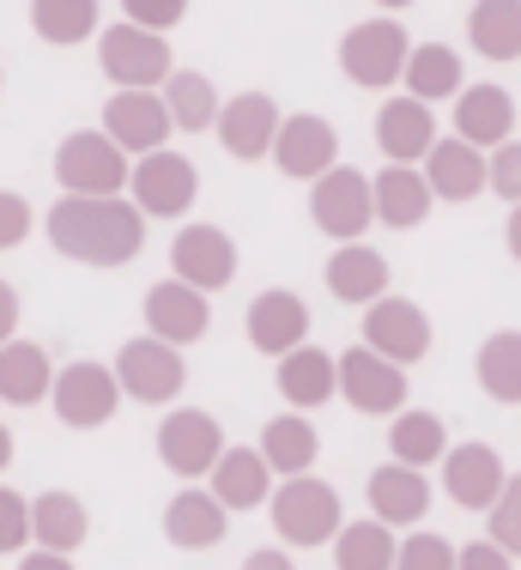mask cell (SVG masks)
Wrapping results in <instances>:
<instances>
[{"label": "cell", "instance_id": "6da1fadb", "mask_svg": "<svg viewBox=\"0 0 521 570\" xmlns=\"http://www.w3.org/2000/svg\"><path fill=\"white\" fill-rule=\"evenodd\" d=\"M49 243L55 255L79 267H128L146 249V213L121 195H61L49 207Z\"/></svg>", "mask_w": 521, "mask_h": 570}, {"label": "cell", "instance_id": "7a4b0ae2", "mask_svg": "<svg viewBox=\"0 0 521 570\" xmlns=\"http://www.w3.org/2000/svg\"><path fill=\"white\" fill-rule=\"evenodd\" d=\"M273 528H279L285 547L309 552V547H334V534L346 528V504L322 473H297V480L273 485Z\"/></svg>", "mask_w": 521, "mask_h": 570}, {"label": "cell", "instance_id": "3957f363", "mask_svg": "<svg viewBox=\"0 0 521 570\" xmlns=\"http://www.w3.org/2000/svg\"><path fill=\"white\" fill-rule=\"evenodd\" d=\"M406 56H413V37H406V24L394 19V12H382V19H364L352 24L346 37H340V67H346L352 86L364 91H389L406 79Z\"/></svg>", "mask_w": 521, "mask_h": 570}, {"label": "cell", "instance_id": "277c9868", "mask_svg": "<svg viewBox=\"0 0 521 570\" xmlns=\"http://www.w3.org/2000/svg\"><path fill=\"white\" fill-rule=\"evenodd\" d=\"M134 176V158L104 128H79L55 146V183L67 195H121Z\"/></svg>", "mask_w": 521, "mask_h": 570}, {"label": "cell", "instance_id": "5b68a950", "mask_svg": "<svg viewBox=\"0 0 521 570\" xmlns=\"http://www.w3.org/2000/svg\"><path fill=\"white\" fill-rule=\"evenodd\" d=\"M98 67L104 79H116V91H164V79L176 73L170 43L158 31H140V24H104V43H98Z\"/></svg>", "mask_w": 521, "mask_h": 570}, {"label": "cell", "instance_id": "8992f818", "mask_svg": "<svg viewBox=\"0 0 521 570\" xmlns=\"http://www.w3.org/2000/svg\"><path fill=\"white\" fill-rule=\"evenodd\" d=\"M309 219L334 243H364V230L376 225V188H370V176L352 170V165H334L327 176H315L309 183Z\"/></svg>", "mask_w": 521, "mask_h": 570}, {"label": "cell", "instance_id": "52a82bcc", "mask_svg": "<svg viewBox=\"0 0 521 570\" xmlns=\"http://www.w3.org/2000/svg\"><path fill=\"white\" fill-rule=\"evenodd\" d=\"M109 371H116V383H121V401H140V406H170L188 383L183 352L153 341V334H140V341L121 346Z\"/></svg>", "mask_w": 521, "mask_h": 570}, {"label": "cell", "instance_id": "ba28073f", "mask_svg": "<svg viewBox=\"0 0 521 570\" xmlns=\"http://www.w3.org/2000/svg\"><path fill=\"white\" fill-rule=\"evenodd\" d=\"M200 195V170L188 165L183 153H146L134 158V176H128V200L146 213V219H188V207H195Z\"/></svg>", "mask_w": 521, "mask_h": 570}, {"label": "cell", "instance_id": "9c48e42d", "mask_svg": "<svg viewBox=\"0 0 521 570\" xmlns=\"http://www.w3.org/2000/svg\"><path fill=\"white\" fill-rule=\"evenodd\" d=\"M225 450L230 443H225V431H218V419L207 413V406H176V413L158 425V461L188 485H195L200 473H213Z\"/></svg>", "mask_w": 521, "mask_h": 570}, {"label": "cell", "instance_id": "30bf717a", "mask_svg": "<svg viewBox=\"0 0 521 570\" xmlns=\"http://www.w3.org/2000/svg\"><path fill=\"white\" fill-rule=\"evenodd\" d=\"M121 406V383L109 364H67L61 376H55V419H61L67 431H104L109 419H116Z\"/></svg>", "mask_w": 521, "mask_h": 570}, {"label": "cell", "instance_id": "8fae6325", "mask_svg": "<svg viewBox=\"0 0 521 570\" xmlns=\"http://www.w3.org/2000/svg\"><path fill=\"white\" fill-rule=\"evenodd\" d=\"M406 389H413L406 371L389 364L382 352H370V346L340 352V395H346V406H358L370 419H394V413H406Z\"/></svg>", "mask_w": 521, "mask_h": 570}, {"label": "cell", "instance_id": "7c38bea8", "mask_svg": "<svg viewBox=\"0 0 521 570\" xmlns=\"http://www.w3.org/2000/svg\"><path fill=\"white\" fill-rule=\"evenodd\" d=\"M364 346L382 352L389 364H419L424 352H431V316H424V304H413V297L389 292L376 297V304L364 309Z\"/></svg>", "mask_w": 521, "mask_h": 570}, {"label": "cell", "instance_id": "4fadbf2b", "mask_svg": "<svg viewBox=\"0 0 521 570\" xmlns=\"http://www.w3.org/2000/svg\"><path fill=\"white\" fill-rule=\"evenodd\" d=\"M170 279L195 285V292H225L230 279H237V243H230V230L218 225H183L170 243Z\"/></svg>", "mask_w": 521, "mask_h": 570}, {"label": "cell", "instance_id": "5bb4252c", "mask_svg": "<svg viewBox=\"0 0 521 570\" xmlns=\"http://www.w3.org/2000/svg\"><path fill=\"white\" fill-rule=\"evenodd\" d=\"M503 485H510V468H503V455L491 450V443H449L443 492H449V504H455V510L485 515L503 498Z\"/></svg>", "mask_w": 521, "mask_h": 570}, {"label": "cell", "instance_id": "9a60e30c", "mask_svg": "<svg viewBox=\"0 0 521 570\" xmlns=\"http://www.w3.org/2000/svg\"><path fill=\"white\" fill-rule=\"evenodd\" d=\"M104 134L128 158L164 153V146H170V134H176L170 110H164V91H116V98L104 104Z\"/></svg>", "mask_w": 521, "mask_h": 570}, {"label": "cell", "instance_id": "2e32d148", "mask_svg": "<svg viewBox=\"0 0 521 570\" xmlns=\"http://www.w3.org/2000/svg\"><path fill=\"white\" fill-rule=\"evenodd\" d=\"M279 121H285V110L267 98V91H237V98H225L213 134H218V146H225L237 165H255V158H273Z\"/></svg>", "mask_w": 521, "mask_h": 570}, {"label": "cell", "instance_id": "e0dca14e", "mask_svg": "<svg viewBox=\"0 0 521 570\" xmlns=\"http://www.w3.org/2000/svg\"><path fill=\"white\" fill-rule=\"evenodd\" d=\"M207 328H213V304H207V292H195V285H183V279H158L153 292H146V334L164 346H195V341H207Z\"/></svg>", "mask_w": 521, "mask_h": 570}, {"label": "cell", "instance_id": "ac0fdd59", "mask_svg": "<svg viewBox=\"0 0 521 570\" xmlns=\"http://www.w3.org/2000/svg\"><path fill=\"white\" fill-rule=\"evenodd\" d=\"M273 165L279 176H292V183H315V176H327L340 165V134L327 116H285L279 121V140H273Z\"/></svg>", "mask_w": 521, "mask_h": 570}, {"label": "cell", "instance_id": "d6986e66", "mask_svg": "<svg viewBox=\"0 0 521 570\" xmlns=\"http://www.w3.org/2000/svg\"><path fill=\"white\" fill-rule=\"evenodd\" d=\"M243 334H249L255 352L285 358V352L309 346V304L297 292H285V285H267L249 304V316H243Z\"/></svg>", "mask_w": 521, "mask_h": 570}, {"label": "cell", "instance_id": "ffe728a7", "mask_svg": "<svg viewBox=\"0 0 521 570\" xmlns=\"http://www.w3.org/2000/svg\"><path fill=\"white\" fill-rule=\"evenodd\" d=\"M419 170H424V183H431V195L449 200V207H461V200H479V195L491 188V153H479V146L455 140V134H443Z\"/></svg>", "mask_w": 521, "mask_h": 570}, {"label": "cell", "instance_id": "44dd1931", "mask_svg": "<svg viewBox=\"0 0 521 570\" xmlns=\"http://www.w3.org/2000/svg\"><path fill=\"white\" fill-rule=\"evenodd\" d=\"M436 140H443V134H436L431 104H419V98H406V91H401V98H389L376 110V146H382L389 165H424Z\"/></svg>", "mask_w": 521, "mask_h": 570}, {"label": "cell", "instance_id": "7402d4cb", "mask_svg": "<svg viewBox=\"0 0 521 570\" xmlns=\"http://www.w3.org/2000/svg\"><path fill=\"white\" fill-rule=\"evenodd\" d=\"M455 140L479 146V153H498L503 140H515V98L491 79L479 86H461L455 98Z\"/></svg>", "mask_w": 521, "mask_h": 570}, {"label": "cell", "instance_id": "603a6c76", "mask_svg": "<svg viewBox=\"0 0 521 570\" xmlns=\"http://www.w3.org/2000/svg\"><path fill=\"white\" fill-rule=\"evenodd\" d=\"M273 383H279V401L285 413H315V406H327L340 395V358L322 346H297L279 358V371H273Z\"/></svg>", "mask_w": 521, "mask_h": 570}, {"label": "cell", "instance_id": "cb8c5ba5", "mask_svg": "<svg viewBox=\"0 0 521 570\" xmlns=\"http://www.w3.org/2000/svg\"><path fill=\"white\" fill-rule=\"evenodd\" d=\"M225 534H230V510L218 504L213 492H200V485H183V492L164 504V540H170L176 552H213Z\"/></svg>", "mask_w": 521, "mask_h": 570}, {"label": "cell", "instance_id": "d4e9b609", "mask_svg": "<svg viewBox=\"0 0 521 570\" xmlns=\"http://www.w3.org/2000/svg\"><path fill=\"white\" fill-rule=\"evenodd\" d=\"M364 498H370V515L389 528H419L431 515V480H424V468H401V461L370 473Z\"/></svg>", "mask_w": 521, "mask_h": 570}, {"label": "cell", "instance_id": "484cf974", "mask_svg": "<svg viewBox=\"0 0 521 570\" xmlns=\"http://www.w3.org/2000/svg\"><path fill=\"white\" fill-rule=\"evenodd\" d=\"M370 188H376V225H389V230H419L436 207L419 165H382L370 176Z\"/></svg>", "mask_w": 521, "mask_h": 570}, {"label": "cell", "instance_id": "4316f807", "mask_svg": "<svg viewBox=\"0 0 521 570\" xmlns=\"http://www.w3.org/2000/svg\"><path fill=\"white\" fill-rule=\"evenodd\" d=\"M207 480H213L207 492L225 510H260V504H273V480H279V473L260 461V450H249V443H230Z\"/></svg>", "mask_w": 521, "mask_h": 570}, {"label": "cell", "instance_id": "83f0119b", "mask_svg": "<svg viewBox=\"0 0 521 570\" xmlns=\"http://www.w3.org/2000/svg\"><path fill=\"white\" fill-rule=\"evenodd\" d=\"M31 540H37V552H61V559H73V552L91 540L86 498L61 492V485L43 492V498H31Z\"/></svg>", "mask_w": 521, "mask_h": 570}, {"label": "cell", "instance_id": "f1b7e54d", "mask_svg": "<svg viewBox=\"0 0 521 570\" xmlns=\"http://www.w3.org/2000/svg\"><path fill=\"white\" fill-rule=\"evenodd\" d=\"M327 292L358 309L389 297V262H382V249H370V243H334V255H327Z\"/></svg>", "mask_w": 521, "mask_h": 570}, {"label": "cell", "instance_id": "f546056e", "mask_svg": "<svg viewBox=\"0 0 521 570\" xmlns=\"http://www.w3.org/2000/svg\"><path fill=\"white\" fill-rule=\"evenodd\" d=\"M260 461H267L279 480H297V473H309L315 468V455H322V438H315V425L304 413H279V419H267L260 425Z\"/></svg>", "mask_w": 521, "mask_h": 570}, {"label": "cell", "instance_id": "4dcf8cb0", "mask_svg": "<svg viewBox=\"0 0 521 570\" xmlns=\"http://www.w3.org/2000/svg\"><path fill=\"white\" fill-rule=\"evenodd\" d=\"M55 395V364L37 341H7L0 346V401L7 406H37Z\"/></svg>", "mask_w": 521, "mask_h": 570}, {"label": "cell", "instance_id": "1f68e13d", "mask_svg": "<svg viewBox=\"0 0 521 570\" xmlns=\"http://www.w3.org/2000/svg\"><path fill=\"white\" fill-rule=\"evenodd\" d=\"M164 110H170L176 134H200V128H218L225 98H218V86L200 67H176V73L164 79Z\"/></svg>", "mask_w": 521, "mask_h": 570}, {"label": "cell", "instance_id": "d6a6232c", "mask_svg": "<svg viewBox=\"0 0 521 570\" xmlns=\"http://www.w3.org/2000/svg\"><path fill=\"white\" fill-rule=\"evenodd\" d=\"M401 86H406V98H419V104H443V98H461L468 73H461V56L449 43H413Z\"/></svg>", "mask_w": 521, "mask_h": 570}, {"label": "cell", "instance_id": "836d02e7", "mask_svg": "<svg viewBox=\"0 0 521 570\" xmlns=\"http://www.w3.org/2000/svg\"><path fill=\"white\" fill-rule=\"evenodd\" d=\"M468 43L485 61H521V0H473Z\"/></svg>", "mask_w": 521, "mask_h": 570}, {"label": "cell", "instance_id": "e575fe53", "mask_svg": "<svg viewBox=\"0 0 521 570\" xmlns=\"http://www.w3.org/2000/svg\"><path fill=\"white\" fill-rule=\"evenodd\" d=\"M473 376L498 406H521V334L498 328L491 341H479L473 352Z\"/></svg>", "mask_w": 521, "mask_h": 570}, {"label": "cell", "instance_id": "d590c367", "mask_svg": "<svg viewBox=\"0 0 521 570\" xmlns=\"http://www.w3.org/2000/svg\"><path fill=\"white\" fill-rule=\"evenodd\" d=\"M389 455L401 461V468H436V461L449 455V431L436 413H419V406H406V413L389 419Z\"/></svg>", "mask_w": 521, "mask_h": 570}, {"label": "cell", "instance_id": "8d00e7d4", "mask_svg": "<svg viewBox=\"0 0 521 570\" xmlns=\"http://www.w3.org/2000/svg\"><path fill=\"white\" fill-rule=\"evenodd\" d=\"M401 559V540H394L389 522L364 515V522H346L334 534V570H394Z\"/></svg>", "mask_w": 521, "mask_h": 570}, {"label": "cell", "instance_id": "74e56055", "mask_svg": "<svg viewBox=\"0 0 521 570\" xmlns=\"http://www.w3.org/2000/svg\"><path fill=\"white\" fill-rule=\"evenodd\" d=\"M31 31L55 49H73L98 31V0H31Z\"/></svg>", "mask_w": 521, "mask_h": 570}, {"label": "cell", "instance_id": "f35d334b", "mask_svg": "<svg viewBox=\"0 0 521 570\" xmlns=\"http://www.w3.org/2000/svg\"><path fill=\"white\" fill-rule=\"evenodd\" d=\"M394 570H461V547H449L443 534H431V528H413V534L401 540Z\"/></svg>", "mask_w": 521, "mask_h": 570}, {"label": "cell", "instance_id": "ab89813d", "mask_svg": "<svg viewBox=\"0 0 521 570\" xmlns=\"http://www.w3.org/2000/svg\"><path fill=\"white\" fill-rule=\"evenodd\" d=\"M485 522H491V547H503L510 559L521 564V473H510V485H503V498L485 510Z\"/></svg>", "mask_w": 521, "mask_h": 570}, {"label": "cell", "instance_id": "60d3db41", "mask_svg": "<svg viewBox=\"0 0 521 570\" xmlns=\"http://www.w3.org/2000/svg\"><path fill=\"white\" fill-rule=\"evenodd\" d=\"M24 540H31V498L0 485V559H7V552H24Z\"/></svg>", "mask_w": 521, "mask_h": 570}, {"label": "cell", "instance_id": "b9f144b4", "mask_svg": "<svg viewBox=\"0 0 521 570\" xmlns=\"http://www.w3.org/2000/svg\"><path fill=\"white\" fill-rule=\"evenodd\" d=\"M121 12H128V24H140V31H170V24L188 19V0H121Z\"/></svg>", "mask_w": 521, "mask_h": 570}, {"label": "cell", "instance_id": "7bdbcfd3", "mask_svg": "<svg viewBox=\"0 0 521 570\" xmlns=\"http://www.w3.org/2000/svg\"><path fill=\"white\" fill-rule=\"evenodd\" d=\"M491 195L521 207V140H503L498 153H491Z\"/></svg>", "mask_w": 521, "mask_h": 570}, {"label": "cell", "instance_id": "ee69618b", "mask_svg": "<svg viewBox=\"0 0 521 570\" xmlns=\"http://www.w3.org/2000/svg\"><path fill=\"white\" fill-rule=\"evenodd\" d=\"M31 200L12 195V188H0V249H19L24 237H31Z\"/></svg>", "mask_w": 521, "mask_h": 570}, {"label": "cell", "instance_id": "f6af8a7d", "mask_svg": "<svg viewBox=\"0 0 521 570\" xmlns=\"http://www.w3.org/2000/svg\"><path fill=\"white\" fill-rule=\"evenodd\" d=\"M461 570H515V559L503 547H491V540H468L461 547Z\"/></svg>", "mask_w": 521, "mask_h": 570}, {"label": "cell", "instance_id": "bcb514c9", "mask_svg": "<svg viewBox=\"0 0 521 570\" xmlns=\"http://www.w3.org/2000/svg\"><path fill=\"white\" fill-rule=\"evenodd\" d=\"M12 334H19V292H12L7 279H0V346H7Z\"/></svg>", "mask_w": 521, "mask_h": 570}, {"label": "cell", "instance_id": "7dc6e473", "mask_svg": "<svg viewBox=\"0 0 521 570\" xmlns=\"http://www.w3.org/2000/svg\"><path fill=\"white\" fill-rule=\"evenodd\" d=\"M243 570H297V564L285 559L279 547H260V552H249V559H243Z\"/></svg>", "mask_w": 521, "mask_h": 570}, {"label": "cell", "instance_id": "c3c4849f", "mask_svg": "<svg viewBox=\"0 0 521 570\" xmlns=\"http://www.w3.org/2000/svg\"><path fill=\"white\" fill-rule=\"evenodd\" d=\"M503 249H510V262L521 267V207H510V219H503Z\"/></svg>", "mask_w": 521, "mask_h": 570}, {"label": "cell", "instance_id": "681fc988", "mask_svg": "<svg viewBox=\"0 0 521 570\" xmlns=\"http://www.w3.org/2000/svg\"><path fill=\"white\" fill-rule=\"evenodd\" d=\"M19 570H73V564L61 552H31V559H19Z\"/></svg>", "mask_w": 521, "mask_h": 570}, {"label": "cell", "instance_id": "f907efd6", "mask_svg": "<svg viewBox=\"0 0 521 570\" xmlns=\"http://www.w3.org/2000/svg\"><path fill=\"white\" fill-rule=\"evenodd\" d=\"M12 450H19V443H12V431H7V425H0V473H7V468H12Z\"/></svg>", "mask_w": 521, "mask_h": 570}, {"label": "cell", "instance_id": "816d5d0a", "mask_svg": "<svg viewBox=\"0 0 521 570\" xmlns=\"http://www.w3.org/2000/svg\"><path fill=\"white\" fill-rule=\"evenodd\" d=\"M376 7H382V12H406L413 0H376Z\"/></svg>", "mask_w": 521, "mask_h": 570}, {"label": "cell", "instance_id": "f5cc1de1", "mask_svg": "<svg viewBox=\"0 0 521 570\" xmlns=\"http://www.w3.org/2000/svg\"><path fill=\"white\" fill-rule=\"evenodd\" d=\"M0 79H7V73H0Z\"/></svg>", "mask_w": 521, "mask_h": 570}]
</instances>
